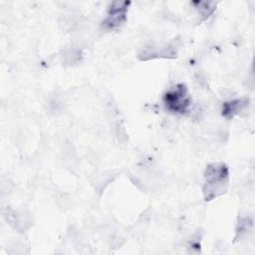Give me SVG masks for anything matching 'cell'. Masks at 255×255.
<instances>
[{
	"mask_svg": "<svg viewBox=\"0 0 255 255\" xmlns=\"http://www.w3.org/2000/svg\"><path fill=\"white\" fill-rule=\"evenodd\" d=\"M203 194L206 201H210L223 194L228 186L229 170L225 163L214 162L206 166L204 172Z\"/></svg>",
	"mask_w": 255,
	"mask_h": 255,
	"instance_id": "1",
	"label": "cell"
},
{
	"mask_svg": "<svg viewBox=\"0 0 255 255\" xmlns=\"http://www.w3.org/2000/svg\"><path fill=\"white\" fill-rule=\"evenodd\" d=\"M191 103L187 88L183 84H178L170 89L163 96V104L167 111L174 114H184Z\"/></svg>",
	"mask_w": 255,
	"mask_h": 255,
	"instance_id": "2",
	"label": "cell"
},
{
	"mask_svg": "<svg viewBox=\"0 0 255 255\" xmlns=\"http://www.w3.org/2000/svg\"><path fill=\"white\" fill-rule=\"evenodd\" d=\"M129 2L116 1L113 2L107 18L103 21L102 26L106 30L119 29L127 21V12Z\"/></svg>",
	"mask_w": 255,
	"mask_h": 255,
	"instance_id": "3",
	"label": "cell"
},
{
	"mask_svg": "<svg viewBox=\"0 0 255 255\" xmlns=\"http://www.w3.org/2000/svg\"><path fill=\"white\" fill-rule=\"evenodd\" d=\"M249 104V99H237L226 102L222 106V116L227 119H232L234 116L238 115L241 111H243Z\"/></svg>",
	"mask_w": 255,
	"mask_h": 255,
	"instance_id": "4",
	"label": "cell"
},
{
	"mask_svg": "<svg viewBox=\"0 0 255 255\" xmlns=\"http://www.w3.org/2000/svg\"><path fill=\"white\" fill-rule=\"evenodd\" d=\"M196 4H198L199 6V8L197 9L202 19H206L210 14H212L215 9V3L213 2H197Z\"/></svg>",
	"mask_w": 255,
	"mask_h": 255,
	"instance_id": "5",
	"label": "cell"
},
{
	"mask_svg": "<svg viewBox=\"0 0 255 255\" xmlns=\"http://www.w3.org/2000/svg\"><path fill=\"white\" fill-rule=\"evenodd\" d=\"M80 56H81V52L79 50L72 49V50H68L64 57L67 63L74 64L80 60Z\"/></svg>",
	"mask_w": 255,
	"mask_h": 255,
	"instance_id": "6",
	"label": "cell"
}]
</instances>
